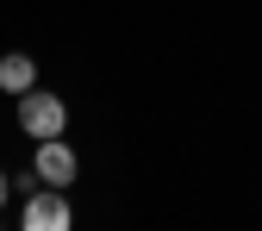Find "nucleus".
Here are the masks:
<instances>
[{
  "mask_svg": "<svg viewBox=\"0 0 262 231\" xmlns=\"http://www.w3.org/2000/svg\"><path fill=\"white\" fill-rule=\"evenodd\" d=\"M19 225H25V231H69V225H75V213H69V194H62V187H50V181L25 187Z\"/></svg>",
  "mask_w": 262,
  "mask_h": 231,
  "instance_id": "nucleus-1",
  "label": "nucleus"
},
{
  "mask_svg": "<svg viewBox=\"0 0 262 231\" xmlns=\"http://www.w3.org/2000/svg\"><path fill=\"white\" fill-rule=\"evenodd\" d=\"M62 125H69V107L56 94H44V88L19 94V131L25 138H62Z\"/></svg>",
  "mask_w": 262,
  "mask_h": 231,
  "instance_id": "nucleus-2",
  "label": "nucleus"
},
{
  "mask_svg": "<svg viewBox=\"0 0 262 231\" xmlns=\"http://www.w3.org/2000/svg\"><path fill=\"white\" fill-rule=\"evenodd\" d=\"M31 175H38V181H50V187H69V181L81 175V162H75V150L62 144V138H38V156H31Z\"/></svg>",
  "mask_w": 262,
  "mask_h": 231,
  "instance_id": "nucleus-3",
  "label": "nucleus"
},
{
  "mask_svg": "<svg viewBox=\"0 0 262 231\" xmlns=\"http://www.w3.org/2000/svg\"><path fill=\"white\" fill-rule=\"evenodd\" d=\"M0 88H7L13 100L31 94V88H38V62H31L25 50H7V56H0Z\"/></svg>",
  "mask_w": 262,
  "mask_h": 231,
  "instance_id": "nucleus-4",
  "label": "nucleus"
},
{
  "mask_svg": "<svg viewBox=\"0 0 262 231\" xmlns=\"http://www.w3.org/2000/svg\"><path fill=\"white\" fill-rule=\"evenodd\" d=\"M7 187H13V181H7V175H0V200H7Z\"/></svg>",
  "mask_w": 262,
  "mask_h": 231,
  "instance_id": "nucleus-5",
  "label": "nucleus"
}]
</instances>
